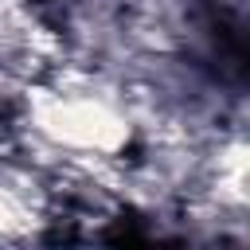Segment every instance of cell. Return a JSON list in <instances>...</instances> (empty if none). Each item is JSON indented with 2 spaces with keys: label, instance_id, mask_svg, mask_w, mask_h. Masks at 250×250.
<instances>
[{
  "label": "cell",
  "instance_id": "1",
  "mask_svg": "<svg viewBox=\"0 0 250 250\" xmlns=\"http://www.w3.org/2000/svg\"><path fill=\"white\" fill-rule=\"evenodd\" d=\"M31 121L43 141L78 156H117L129 145V117L105 94L94 90H39L31 98Z\"/></svg>",
  "mask_w": 250,
  "mask_h": 250
}]
</instances>
